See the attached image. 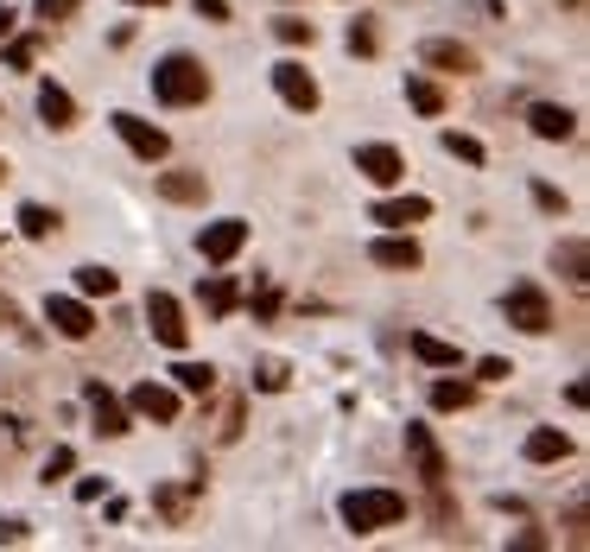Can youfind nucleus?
<instances>
[{"label": "nucleus", "mask_w": 590, "mask_h": 552, "mask_svg": "<svg viewBox=\"0 0 590 552\" xmlns=\"http://www.w3.org/2000/svg\"><path fill=\"white\" fill-rule=\"evenodd\" d=\"M419 58H426L432 71H451V76L477 71V51H470V45H457V38H426V45H419Z\"/></svg>", "instance_id": "nucleus-14"}, {"label": "nucleus", "mask_w": 590, "mask_h": 552, "mask_svg": "<svg viewBox=\"0 0 590 552\" xmlns=\"http://www.w3.org/2000/svg\"><path fill=\"white\" fill-rule=\"evenodd\" d=\"M71 464H76V451H71V444H58V451L45 457V482H64V477H71Z\"/></svg>", "instance_id": "nucleus-31"}, {"label": "nucleus", "mask_w": 590, "mask_h": 552, "mask_svg": "<svg viewBox=\"0 0 590 552\" xmlns=\"http://www.w3.org/2000/svg\"><path fill=\"white\" fill-rule=\"evenodd\" d=\"M127 413H140V419H152V426H172V419H179V388L140 381V388L127 394Z\"/></svg>", "instance_id": "nucleus-10"}, {"label": "nucleus", "mask_w": 590, "mask_h": 552, "mask_svg": "<svg viewBox=\"0 0 590 552\" xmlns=\"http://www.w3.org/2000/svg\"><path fill=\"white\" fill-rule=\"evenodd\" d=\"M0 179H7V165H0Z\"/></svg>", "instance_id": "nucleus-42"}, {"label": "nucleus", "mask_w": 590, "mask_h": 552, "mask_svg": "<svg viewBox=\"0 0 590 552\" xmlns=\"http://www.w3.org/2000/svg\"><path fill=\"white\" fill-rule=\"evenodd\" d=\"M83 0H38V20H71Z\"/></svg>", "instance_id": "nucleus-34"}, {"label": "nucleus", "mask_w": 590, "mask_h": 552, "mask_svg": "<svg viewBox=\"0 0 590 552\" xmlns=\"http://www.w3.org/2000/svg\"><path fill=\"white\" fill-rule=\"evenodd\" d=\"M406 349H413V356H419L426 368H457V363H464V349H457V343H444V336H426V331L406 336Z\"/></svg>", "instance_id": "nucleus-17"}, {"label": "nucleus", "mask_w": 590, "mask_h": 552, "mask_svg": "<svg viewBox=\"0 0 590 552\" xmlns=\"http://www.w3.org/2000/svg\"><path fill=\"white\" fill-rule=\"evenodd\" d=\"M369 217L381 222V229H413V222L432 217V204H426V197H381Z\"/></svg>", "instance_id": "nucleus-16"}, {"label": "nucleus", "mask_w": 590, "mask_h": 552, "mask_svg": "<svg viewBox=\"0 0 590 552\" xmlns=\"http://www.w3.org/2000/svg\"><path fill=\"white\" fill-rule=\"evenodd\" d=\"M273 33L286 38V45H311L318 26H311V20H298V13H280V20H273Z\"/></svg>", "instance_id": "nucleus-29"}, {"label": "nucleus", "mask_w": 590, "mask_h": 552, "mask_svg": "<svg viewBox=\"0 0 590 552\" xmlns=\"http://www.w3.org/2000/svg\"><path fill=\"white\" fill-rule=\"evenodd\" d=\"M159 197H172V204H204V197H210V179H204V172H159Z\"/></svg>", "instance_id": "nucleus-18"}, {"label": "nucleus", "mask_w": 590, "mask_h": 552, "mask_svg": "<svg viewBox=\"0 0 590 552\" xmlns=\"http://www.w3.org/2000/svg\"><path fill=\"white\" fill-rule=\"evenodd\" d=\"M571 457V439L553 432V426H540V432H527V464H565Z\"/></svg>", "instance_id": "nucleus-20"}, {"label": "nucleus", "mask_w": 590, "mask_h": 552, "mask_svg": "<svg viewBox=\"0 0 590 552\" xmlns=\"http://www.w3.org/2000/svg\"><path fill=\"white\" fill-rule=\"evenodd\" d=\"M172 381H179V394H210V388H217V368L210 363H179L172 368Z\"/></svg>", "instance_id": "nucleus-24"}, {"label": "nucleus", "mask_w": 590, "mask_h": 552, "mask_svg": "<svg viewBox=\"0 0 590 552\" xmlns=\"http://www.w3.org/2000/svg\"><path fill=\"white\" fill-rule=\"evenodd\" d=\"M553 267L571 280V286H590V248H585V242H558V248H553Z\"/></svg>", "instance_id": "nucleus-21"}, {"label": "nucleus", "mask_w": 590, "mask_h": 552, "mask_svg": "<svg viewBox=\"0 0 590 552\" xmlns=\"http://www.w3.org/2000/svg\"><path fill=\"white\" fill-rule=\"evenodd\" d=\"M20 235H33V242L58 235V210H45V204H20Z\"/></svg>", "instance_id": "nucleus-26"}, {"label": "nucleus", "mask_w": 590, "mask_h": 552, "mask_svg": "<svg viewBox=\"0 0 590 552\" xmlns=\"http://www.w3.org/2000/svg\"><path fill=\"white\" fill-rule=\"evenodd\" d=\"M470 401H477L470 381H432V406H439V413H464Z\"/></svg>", "instance_id": "nucleus-25"}, {"label": "nucleus", "mask_w": 590, "mask_h": 552, "mask_svg": "<svg viewBox=\"0 0 590 552\" xmlns=\"http://www.w3.org/2000/svg\"><path fill=\"white\" fill-rule=\"evenodd\" d=\"M134 7H165V0H134Z\"/></svg>", "instance_id": "nucleus-41"}, {"label": "nucleus", "mask_w": 590, "mask_h": 552, "mask_svg": "<svg viewBox=\"0 0 590 552\" xmlns=\"http://www.w3.org/2000/svg\"><path fill=\"white\" fill-rule=\"evenodd\" d=\"M114 121V134H121V140H127V152H134V159H165V152H172V140H165V127H152V121H140V114H127V109H114L109 114Z\"/></svg>", "instance_id": "nucleus-4"}, {"label": "nucleus", "mask_w": 590, "mask_h": 552, "mask_svg": "<svg viewBox=\"0 0 590 552\" xmlns=\"http://www.w3.org/2000/svg\"><path fill=\"white\" fill-rule=\"evenodd\" d=\"M502 318L527 336H546L553 331V298L540 293L533 280H520V286H508V298H502Z\"/></svg>", "instance_id": "nucleus-3"}, {"label": "nucleus", "mask_w": 590, "mask_h": 552, "mask_svg": "<svg viewBox=\"0 0 590 552\" xmlns=\"http://www.w3.org/2000/svg\"><path fill=\"white\" fill-rule=\"evenodd\" d=\"M273 89H280V102L298 114H311L318 109V76L305 71L298 58H286V64H273Z\"/></svg>", "instance_id": "nucleus-6"}, {"label": "nucleus", "mask_w": 590, "mask_h": 552, "mask_svg": "<svg viewBox=\"0 0 590 552\" xmlns=\"http://www.w3.org/2000/svg\"><path fill=\"white\" fill-rule=\"evenodd\" d=\"M235 280H229V273H210V280H204V305H210V311H217V318H229V311H235Z\"/></svg>", "instance_id": "nucleus-27"}, {"label": "nucleus", "mask_w": 590, "mask_h": 552, "mask_svg": "<svg viewBox=\"0 0 590 552\" xmlns=\"http://www.w3.org/2000/svg\"><path fill=\"white\" fill-rule=\"evenodd\" d=\"M114 286H121V280H114L109 267H96V260L76 267V293H83V298H114Z\"/></svg>", "instance_id": "nucleus-23"}, {"label": "nucleus", "mask_w": 590, "mask_h": 552, "mask_svg": "<svg viewBox=\"0 0 590 552\" xmlns=\"http://www.w3.org/2000/svg\"><path fill=\"white\" fill-rule=\"evenodd\" d=\"M152 96L165 109H197V102H210V71L197 58H185V51H172V58L152 64Z\"/></svg>", "instance_id": "nucleus-1"}, {"label": "nucleus", "mask_w": 590, "mask_h": 552, "mask_svg": "<svg viewBox=\"0 0 590 552\" xmlns=\"http://www.w3.org/2000/svg\"><path fill=\"white\" fill-rule=\"evenodd\" d=\"M26 540V520H0V547H20Z\"/></svg>", "instance_id": "nucleus-36"}, {"label": "nucleus", "mask_w": 590, "mask_h": 552, "mask_svg": "<svg viewBox=\"0 0 590 552\" xmlns=\"http://www.w3.org/2000/svg\"><path fill=\"white\" fill-rule=\"evenodd\" d=\"M477 375H482V381H508V375H515V368L502 363V356H482V363H477Z\"/></svg>", "instance_id": "nucleus-35"}, {"label": "nucleus", "mask_w": 590, "mask_h": 552, "mask_svg": "<svg viewBox=\"0 0 590 552\" xmlns=\"http://www.w3.org/2000/svg\"><path fill=\"white\" fill-rule=\"evenodd\" d=\"M38 114H45V127H71L76 121V102L64 83H38Z\"/></svg>", "instance_id": "nucleus-19"}, {"label": "nucleus", "mask_w": 590, "mask_h": 552, "mask_svg": "<svg viewBox=\"0 0 590 552\" xmlns=\"http://www.w3.org/2000/svg\"><path fill=\"white\" fill-rule=\"evenodd\" d=\"M197 13L204 20H229V0H197Z\"/></svg>", "instance_id": "nucleus-39"}, {"label": "nucleus", "mask_w": 590, "mask_h": 552, "mask_svg": "<svg viewBox=\"0 0 590 552\" xmlns=\"http://www.w3.org/2000/svg\"><path fill=\"white\" fill-rule=\"evenodd\" d=\"M147 331L165 343V349H185L190 343V324H185V305L172 293H147Z\"/></svg>", "instance_id": "nucleus-5"}, {"label": "nucleus", "mask_w": 590, "mask_h": 552, "mask_svg": "<svg viewBox=\"0 0 590 552\" xmlns=\"http://www.w3.org/2000/svg\"><path fill=\"white\" fill-rule=\"evenodd\" d=\"M102 489H109V482H102V477H83V482H76V502H96Z\"/></svg>", "instance_id": "nucleus-38"}, {"label": "nucleus", "mask_w": 590, "mask_h": 552, "mask_svg": "<svg viewBox=\"0 0 590 552\" xmlns=\"http://www.w3.org/2000/svg\"><path fill=\"white\" fill-rule=\"evenodd\" d=\"M45 324H51V331L58 336H71V343H83V336L96 331V311H89V305H83V298H45Z\"/></svg>", "instance_id": "nucleus-9"}, {"label": "nucleus", "mask_w": 590, "mask_h": 552, "mask_svg": "<svg viewBox=\"0 0 590 552\" xmlns=\"http://www.w3.org/2000/svg\"><path fill=\"white\" fill-rule=\"evenodd\" d=\"M356 172L369 184H401L406 179V159L388 140H369V147H356Z\"/></svg>", "instance_id": "nucleus-12"}, {"label": "nucleus", "mask_w": 590, "mask_h": 552, "mask_svg": "<svg viewBox=\"0 0 590 552\" xmlns=\"http://www.w3.org/2000/svg\"><path fill=\"white\" fill-rule=\"evenodd\" d=\"M401 520H406L401 489H349L343 495V527L349 533H381V527H401Z\"/></svg>", "instance_id": "nucleus-2"}, {"label": "nucleus", "mask_w": 590, "mask_h": 552, "mask_svg": "<svg viewBox=\"0 0 590 552\" xmlns=\"http://www.w3.org/2000/svg\"><path fill=\"white\" fill-rule=\"evenodd\" d=\"M255 381H260V388H267V394H280V388H286V368H260Z\"/></svg>", "instance_id": "nucleus-37"}, {"label": "nucleus", "mask_w": 590, "mask_h": 552, "mask_svg": "<svg viewBox=\"0 0 590 552\" xmlns=\"http://www.w3.org/2000/svg\"><path fill=\"white\" fill-rule=\"evenodd\" d=\"M369 260H374V267H388V273H413L426 255H419V242H413L406 229H394V235H381V242L369 248Z\"/></svg>", "instance_id": "nucleus-13"}, {"label": "nucleus", "mask_w": 590, "mask_h": 552, "mask_svg": "<svg viewBox=\"0 0 590 552\" xmlns=\"http://www.w3.org/2000/svg\"><path fill=\"white\" fill-rule=\"evenodd\" d=\"M13 33V13H7V7H0V38Z\"/></svg>", "instance_id": "nucleus-40"}, {"label": "nucleus", "mask_w": 590, "mask_h": 552, "mask_svg": "<svg viewBox=\"0 0 590 552\" xmlns=\"http://www.w3.org/2000/svg\"><path fill=\"white\" fill-rule=\"evenodd\" d=\"M444 152H451V159H464V165H482V159H489V152H482V140H477V134H457V127L444 134Z\"/></svg>", "instance_id": "nucleus-28"}, {"label": "nucleus", "mask_w": 590, "mask_h": 552, "mask_svg": "<svg viewBox=\"0 0 590 552\" xmlns=\"http://www.w3.org/2000/svg\"><path fill=\"white\" fill-rule=\"evenodd\" d=\"M406 102L419 114H444V89L432 83V76H406Z\"/></svg>", "instance_id": "nucleus-22"}, {"label": "nucleus", "mask_w": 590, "mask_h": 552, "mask_svg": "<svg viewBox=\"0 0 590 552\" xmlns=\"http://www.w3.org/2000/svg\"><path fill=\"white\" fill-rule=\"evenodd\" d=\"M406 457H413V470L432 482V489H444L451 464H444V451H439V439H432V426H406Z\"/></svg>", "instance_id": "nucleus-7"}, {"label": "nucleus", "mask_w": 590, "mask_h": 552, "mask_svg": "<svg viewBox=\"0 0 590 552\" xmlns=\"http://www.w3.org/2000/svg\"><path fill=\"white\" fill-rule=\"evenodd\" d=\"M0 45H7V64H13V71H33V64H38V38H13V33H7Z\"/></svg>", "instance_id": "nucleus-30"}, {"label": "nucleus", "mask_w": 590, "mask_h": 552, "mask_svg": "<svg viewBox=\"0 0 590 552\" xmlns=\"http://www.w3.org/2000/svg\"><path fill=\"white\" fill-rule=\"evenodd\" d=\"M533 204H540L546 217H565V191H553V184H533Z\"/></svg>", "instance_id": "nucleus-33"}, {"label": "nucleus", "mask_w": 590, "mask_h": 552, "mask_svg": "<svg viewBox=\"0 0 590 552\" xmlns=\"http://www.w3.org/2000/svg\"><path fill=\"white\" fill-rule=\"evenodd\" d=\"M527 127H533L540 140H571V134H578V114L558 109V102H533V109H527Z\"/></svg>", "instance_id": "nucleus-15"}, {"label": "nucleus", "mask_w": 590, "mask_h": 552, "mask_svg": "<svg viewBox=\"0 0 590 552\" xmlns=\"http://www.w3.org/2000/svg\"><path fill=\"white\" fill-rule=\"evenodd\" d=\"M197 248H204V260H235L242 248H248V222L242 217H222V222H204V235H197Z\"/></svg>", "instance_id": "nucleus-8"}, {"label": "nucleus", "mask_w": 590, "mask_h": 552, "mask_svg": "<svg viewBox=\"0 0 590 552\" xmlns=\"http://www.w3.org/2000/svg\"><path fill=\"white\" fill-rule=\"evenodd\" d=\"M83 401H89V413H96V432L102 439H121V432H134V419H127V406L114 401L102 381H83Z\"/></svg>", "instance_id": "nucleus-11"}, {"label": "nucleus", "mask_w": 590, "mask_h": 552, "mask_svg": "<svg viewBox=\"0 0 590 552\" xmlns=\"http://www.w3.org/2000/svg\"><path fill=\"white\" fill-rule=\"evenodd\" d=\"M374 45H381V38H374V26H369V20H356V26H349V51L374 58Z\"/></svg>", "instance_id": "nucleus-32"}]
</instances>
